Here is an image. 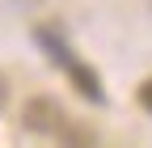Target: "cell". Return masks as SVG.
<instances>
[{
	"label": "cell",
	"instance_id": "obj_4",
	"mask_svg": "<svg viewBox=\"0 0 152 148\" xmlns=\"http://www.w3.org/2000/svg\"><path fill=\"white\" fill-rule=\"evenodd\" d=\"M9 102V85H4V76H0V106Z\"/></svg>",
	"mask_w": 152,
	"mask_h": 148
},
{
	"label": "cell",
	"instance_id": "obj_3",
	"mask_svg": "<svg viewBox=\"0 0 152 148\" xmlns=\"http://www.w3.org/2000/svg\"><path fill=\"white\" fill-rule=\"evenodd\" d=\"M140 106H144V110H152V76L140 85Z\"/></svg>",
	"mask_w": 152,
	"mask_h": 148
},
{
	"label": "cell",
	"instance_id": "obj_1",
	"mask_svg": "<svg viewBox=\"0 0 152 148\" xmlns=\"http://www.w3.org/2000/svg\"><path fill=\"white\" fill-rule=\"evenodd\" d=\"M38 42H42V47H47V51L55 55V64H59V68H68L72 85L80 89V93H85L89 102H102V81L93 76V72H89V68H85L80 59H76V55H72V51H68V47H64L59 38H55V34H47V30H42V34H38Z\"/></svg>",
	"mask_w": 152,
	"mask_h": 148
},
{
	"label": "cell",
	"instance_id": "obj_2",
	"mask_svg": "<svg viewBox=\"0 0 152 148\" xmlns=\"http://www.w3.org/2000/svg\"><path fill=\"white\" fill-rule=\"evenodd\" d=\"M26 127L30 131H42V136H51V131H64V110L55 106L51 97H34L30 106H26Z\"/></svg>",
	"mask_w": 152,
	"mask_h": 148
}]
</instances>
